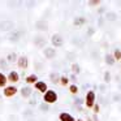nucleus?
I'll list each match as a JSON object with an SVG mask.
<instances>
[{
    "mask_svg": "<svg viewBox=\"0 0 121 121\" xmlns=\"http://www.w3.org/2000/svg\"><path fill=\"white\" fill-rule=\"evenodd\" d=\"M77 121H82V120H77Z\"/></svg>",
    "mask_w": 121,
    "mask_h": 121,
    "instance_id": "nucleus-20",
    "label": "nucleus"
},
{
    "mask_svg": "<svg viewBox=\"0 0 121 121\" xmlns=\"http://www.w3.org/2000/svg\"><path fill=\"white\" fill-rule=\"evenodd\" d=\"M69 91H70L72 94H77V91H78V87H77L76 85H72V86L69 87Z\"/></svg>",
    "mask_w": 121,
    "mask_h": 121,
    "instance_id": "nucleus-13",
    "label": "nucleus"
},
{
    "mask_svg": "<svg viewBox=\"0 0 121 121\" xmlns=\"http://www.w3.org/2000/svg\"><path fill=\"white\" fill-rule=\"evenodd\" d=\"M7 82H8V79H7V77L4 76L3 73H0V87H5Z\"/></svg>",
    "mask_w": 121,
    "mask_h": 121,
    "instance_id": "nucleus-10",
    "label": "nucleus"
},
{
    "mask_svg": "<svg viewBox=\"0 0 121 121\" xmlns=\"http://www.w3.org/2000/svg\"><path fill=\"white\" fill-rule=\"evenodd\" d=\"M115 59H116V60H120V59H121V51L120 50H116L115 51Z\"/></svg>",
    "mask_w": 121,
    "mask_h": 121,
    "instance_id": "nucleus-14",
    "label": "nucleus"
},
{
    "mask_svg": "<svg viewBox=\"0 0 121 121\" xmlns=\"http://www.w3.org/2000/svg\"><path fill=\"white\" fill-rule=\"evenodd\" d=\"M46 56H47V57H53V56H55V50L47 48V50H46Z\"/></svg>",
    "mask_w": 121,
    "mask_h": 121,
    "instance_id": "nucleus-12",
    "label": "nucleus"
},
{
    "mask_svg": "<svg viewBox=\"0 0 121 121\" xmlns=\"http://www.w3.org/2000/svg\"><path fill=\"white\" fill-rule=\"evenodd\" d=\"M52 44L55 46V47H59V46L63 44V39H61L59 35H53L52 37Z\"/></svg>",
    "mask_w": 121,
    "mask_h": 121,
    "instance_id": "nucleus-8",
    "label": "nucleus"
},
{
    "mask_svg": "<svg viewBox=\"0 0 121 121\" xmlns=\"http://www.w3.org/2000/svg\"><path fill=\"white\" fill-rule=\"evenodd\" d=\"M94 111L95 112H99V105H94Z\"/></svg>",
    "mask_w": 121,
    "mask_h": 121,
    "instance_id": "nucleus-19",
    "label": "nucleus"
},
{
    "mask_svg": "<svg viewBox=\"0 0 121 121\" xmlns=\"http://www.w3.org/2000/svg\"><path fill=\"white\" fill-rule=\"evenodd\" d=\"M86 105L89 108H92L95 105V94L94 91H89L86 95Z\"/></svg>",
    "mask_w": 121,
    "mask_h": 121,
    "instance_id": "nucleus-2",
    "label": "nucleus"
},
{
    "mask_svg": "<svg viewBox=\"0 0 121 121\" xmlns=\"http://www.w3.org/2000/svg\"><path fill=\"white\" fill-rule=\"evenodd\" d=\"M26 82H27V83H37V82H38V77L37 76H35V74H31V76H27L26 77Z\"/></svg>",
    "mask_w": 121,
    "mask_h": 121,
    "instance_id": "nucleus-9",
    "label": "nucleus"
},
{
    "mask_svg": "<svg viewBox=\"0 0 121 121\" xmlns=\"http://www.w3.org/2000/svg\"><path fill=\"white\" fill-rule=\"evenodd\" d=\"M21 94H22V96H25V98L30 96V94H31V89H29V87H24V89L21 90Z\"/></svg>",
    "mask_w": 121,
    "mask_h": 121,
    "instance_id": "nucleus-11",
    "label": "nucleus"
},
{
    "mask_svg": "<svg viewBox=\"0 0 121 121\" xmlns=\"http://www.w3.org/2000/svg\"><path fill=\"white\" fill-rule=\"evenodd\" d=\"M107 63L108 64H113V59H112V56H111V55L107 56Z\"/></svg>",
    "mask_w": 121,
    "mask_h": 121,
    "instance_id": "nucleus-17",
    "label": "nucleus"
},
{
    "mask_svg": "<svg viewBox=\"0 0 121 121\" xmlns=\"http://www.w3.org/2000/svg\"><path fill=\"white\" fill-rule=\"evenodd\" d=\"M59 117H60L61 121H76L73 116H70L69 113H65V112L60 113V116H59Z\"/></svg>",
    "mask_w": 121,
    "mask_h": 121,
    "instance_id": "nucleus-6",
    "label": "nucleus"
},
{
    "mask_svg": "<svg viewBox=\"0 0 121 121\" xmlns=\"http://www.w3.org/2000/svg\"><path fill=\"white\" fill-rule=\"evenodd\" d=\"M68 81H69V79L66 78V77H61V78H60V82H61V85H63V86L68 85Z\"/></svg>",
    "mask_w": 121,
    "mask_h": 121,
    "instance_id": "nucleus-15",
    "label": "nucleus"
},
{
    "mask_svg": "<svg viewBox=\"0 0 121 121\" xmlns=\"http://www.w3.org/2000/svg\"><path fill=\"white\" fill-rule=\"evenodd\" d=\"M43 100H44L47 104H52L57 100V94H56L53 90H47L43 95Z\"/></svg>",
    "mask_w": 121,
    "mask_h": 121,
    "instance_id": "nucleus-1",
    "label": "nucleus"
},
{
    "mask_svg": "<svg viewBox=\"0 0 121 121\" xmlns=\"http://www.w3.org/2000/svg\"><path fill=\"white\" fill-rule=\"evenodd\" d=\"M72 68H73V72H74V73H78V72H79L78 65H77V64H73V66H72Z\"/></svg>",
    "mask_w": 121,
    "mask_h": 121,
    "instance_id": "nucleus-16",
    "label": "nucleus"
},
{
    "mask_svg": "<svg viewBox=\"0 0 121 121\" xmlns=\"http://www.w3.org/2000/svg\"><path fill=\"white\" fill-rule=\"evenodd\" d=\"M18 66L22 69H26L27 68V57H25V56H21L18 60Z\"/></svg>",
    "mask_w": 121,
    "mask_h": 121,
    "instance_id": "nucleus-7",
    "label": "nucleus"
},
{
    "mask_svg": "<svg viewBox=\"0 0 121 121\" xmlns=\"http://www.w3.org/2000/svg\"><path fill=\"white\" fill-rule=\"evenodd\" d=\"M7 79H8L9 82H13V83H16V82H18L20 79V76L17 72H11V73L8 74V77H7Z\"/></svg>",
    "mask_w": 121,
    "mask_h": 121,
    "instance_id": "nucleus-5",
    "label": "nucleus"
},
{
    "mask_svg": "<svg viewBox=\"0 0 121 121\" xmlns=\"http://www.w3.org/2000/svg\"><path fill=\"white\" fill-rule=\"evenodd\" d=\"M17 94V87L14 86H7L5 89H4V95H5L7 98L9 96H13V95Z\"/></svg>",
    "mask_w": 121,
    "mask_h": 121,
    "instance_id": "nucleus-3",
    "label": "nucleus"
},
{
    "mask_svg": "<svg viewBox=\"0 0 121 121\" xmlns=\"http://www.w3.org/2000/svg\"><path fill=\"white\" fill-rule=\"evenodd\" d=\"M34 86H35V90H38L39 92H46L47 91V85H46L44 82L38 81L37 83H34Z\"/></svg>",
    "mask_w": 121,
    "mask_h": 121,
    "instance_id": "nucleus-4",
    "label": "nucleus"
},
{
    "mask_svg": "<svg viewBox=\"0 0 121 121\" xmlns=\"http://www.w3.org/2000/svg\"><path fill=\"white\" fill-rule=\"evenodd\" d=\"M99 1H90V5H98Z\"/></svg>",
    "mask_w": 121,
    "mask_h": 121,
    "instance_id": "nucleus-18",
    "label": "nucleus"
}]
</instances>
